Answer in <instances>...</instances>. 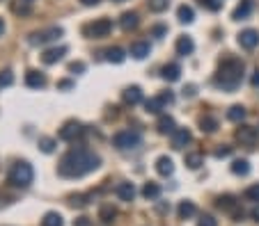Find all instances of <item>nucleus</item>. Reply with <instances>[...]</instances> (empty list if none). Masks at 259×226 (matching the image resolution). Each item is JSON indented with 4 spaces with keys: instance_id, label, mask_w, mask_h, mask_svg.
I'll return each instance as SVG.
<instances>
[{
    "instance_id": "48",
    "label": "nucleus",
    "mask_w": 259,
    "mask_h": 226,
    "mask_svg": "<svg viewBox=\"0 0 259 226\" xmlns=\"http://www.w3.org/2000/svg\"><path fill=\"white\" fill-rule=\"evenodd\" d=\"M71 87H74L71 80H60V83H58V89H71Z\"/></svg>"
},
{
    "instance_id": "21",
    "label": "nucleus",
    "mask_w": 259,
    "mask_h": 226,
    "mask_svg": "<svg viewBox=\"0 0 259 226\" xmlns=\"http://www.w3.org/2000/svg\"><path fill=\"white\" fill-rule=\"evenodd\" d=\"M250 12H252V0H241L239 5H236V10L232 12V19L234 21H245L250 16Z\"/></svg>"
},
{
    "instance_id": "2",
    "label": "nucleus",
    "mask_w": 259,
    "mask_h": 226,
    "mask_svg": "<svg viewBox=\"0 0 259 226\" xmlns=\"http://www.w3.org/2000/svg\"><path fill=\"white\" fill-rule=\"evenodd\" d=\"M243 73H245L243 59L229 55V57L220 59L218 71H216V85H218L223 92H236L241 80H243Z\"/></svg>"
},
{
    "instance_id": "12",
    "label": "nucleus",
    "mask_w": 259,
    "mask_h": 226,
    "mask_svg": "<svg viewBox=\"0 0 259 226\" xmlns=\"http://www.w3.org/2000/svg\"><path fill=\"white\" fill-rule=\"evenodd\" d=\"M115 194H117V199H120V201H133V197H135L133 183H129V181L117 183V187H115Z\"/></svg>"
},
{
    "instance_id": "38",
    "label": "nucleus",
    "mask_w": 259,
    "mask_h": 226,
    "mask_svg": "<svg viewBox=\"0 0 259 226\" xmlns=\"http://www.w3.org/2000/svg\"><path fill=\"white\" fill-rule=\"evenodd\" d=\"M199 5L206 7L209 12H218L223 7V0H199Z\"/></svg>"
},
{
    "instance_id": "8",
    "label": "nucleus",
    "mask_w": 259,
    "mask_h": 226,
    "mask_svg": "<svg viewBox=\"0 0 259 226\" xmlns=\"http://www.w3.org/2000/svg\"><path fill=\"white\" fill-rule=\"evenodd\" d=\"M236 142L241 144V146H254L259 139V130L254 126H248V123H243V126L236 128V133H234Z\"/></svg>"
},
{
    "instance_id": "33",
    "label": "nucleus",
    "mask_w": 259,
    "mask_h": 226,
    "mask_svg": "<svg viewBox=\"0 0 259 226\" xmlns=\"http://www.w3.org/2000/svg\"><path fill=\"white\" fill-rule=\"evenodd\" d=\"M30 5L32 3H25V0H14V3H12V12L21 14V16H28L30 14Z\"/></svg>"
},
{
    "instance_id": "37",
    "label": "nucleus",
    "mask_w": 259,
    "mask_h": 226,
    "mask_svg": "<svg viewBox=\"0 0 259 226\" xmlns=\"http://www.w3.org/2000/svg\"><path fill=\"white\" fill-rule=\"evenodd\" d=\"M39 148L44 153H53L55 151V139L53 137H39Z\"/></svg>"
},
{
    "instance_id": "15",
    "label": "nucleus",
    "mask_w": 259,
    "mask_h": 226,
    "mask_svg": "<svg viewBox=\"0 0 259 226\" xmlns=\"http://www.w3.org/2000/svg\"><path fill=\"white\" fill-rule=\"evenodd\" d=\"M25 85L30 89H41V87H46V76L41 71H28L25 73Z\"/></svg>"
},
{
    "instance_id": "50",
    "label": "nucleus",
    "mask_w": 259,
    "mask_h": 226,
    "mask_svg": "<svg viewBox=\"0 0 259 226\" xmlns=\"http://www.w3.org/2000/svg\"><path fill=\"white\" fill-rule=\"evenodd\" d=\"M250 83H252V87H259V69L254 71V76H252V80H250Z\"/></svg>"
},
{
    "instance_id": "29",
    "label": "nucleus",
    "mask_w": 259,
    "mask_h": 226,
    "mask_svg": "<svg viewBox=\"0 0 259 226\" xmlns=\"http://www.w3.org/2000/svg\"><path fill=\"white\" fill-rule=\"evenodd\" d=\"M236 197H232V194H223V197H218V208L220 210H236Z\"/></svg>"
},
{
    "instance_id": "14",
    "label": "nucleus",
    "mask_w": 259,
    "mask_h": 226,
    "mask_svg": "<svg viewBox=\"0 0 259 226\" xmlns=\"http://www.w3.org/2000/svg\"><path fill=\"white\" fill-rule=\"evenodd\" d=\"M122 99L129 105H138L140 101H142V89H140L138 85H131V87H126L124 92H122Z\"/></svg>"
},
{
    "instance_id": "7",
    "label": "nucleus",
    "mask_w": 259,
    "mask_h": 226,
    "mask_svg": "<svg viewBox=\"0 0 259 226\" xmlns=\"http://www.w3.org/2000/svg\"><path fill=\"white\" fill-rule=\"evenodd\" d=\"M85 128L80 121H76V119H69V121H65V126L60 128V139L62 142H76L78 137H83Z\"/></svg>"
},
{
    "instance_id": "39",
    "label": "nucleus",
    "mask_w": 259,
    "mask_h": 226,
    "mask_svg": "<svg viewBox=\"0 0 259 226\" xmlns=\"http://www.w3.org/2000/svg\"><path fill=\"white\" fill-rule=\"evenodd\" d=\"M12 83H14V76H12V71H0V87H10Z\"/></svg>"
},
{
    "instance_id": "51",
    "label": "nucleus",
    "mask_w": 259,
    "mask_h": 226,
    "mask_svg": "<svg viewBox=\"0 0 259 226\" xmlns=\"http://www.w3.org/2000/svg\"><path fill=\"white\" fill-rule=\"evenodd\" d=\"M250 217H252V219H254V221H259V206H257V208H254V210H252V212H250Z\"/></svg>"
},
{
    "instance_id": "24",
    "label": "nucleus",
    "mask_w": 259,
    "mask_h": 226,
    "mask_svg": "<svg viewBox=\"0 0 259 226\" xmlns=\"http://www.w3.org/2000/svg\"><path fill=\"white\" fill-rule=\"evenodd\" d=\"M177 19H179V23H193L195 21V12H193V7L190 5H181L179 10H177Z\"/></svg>"
},
{
    "instance_id": "35",
    "label": "nucleus",
    "mask_w": 259,
    "mask_h": 226,
    "mask_svg": "<svg viewBox=\"0 0 259 226\" xmlns=\"http://www.w3.org/2000/svg\"><path fill=\"white\" fill-rule=\"evenodd\" d=\"M147 5H149L151 12H156V14H161V12L168 10L170 5V0H147Z\"/></svg>"
},
{
    "instance_id": "19",
    "label": "nucleus",
    "mask_w": 259,
    "mask_h": 226,
    "mask_svg": "<svg viewBox=\"0 0 259 226\" xmlns=\"http://www.w3.org/2000/svg\"><path fill=\"white\" fill-rule=\"evenodd\" d=\"M156 172H159L161 176H172V174H175V163H172V158L161 156L159 160H156Z\"/></svg>"
},
{
    "instance_id": "44",
    "label": "nucleus",
    "mask_w": 259,
    "mask_h": 226,
    "mask_svg": "<svg viewBox=\"0 0 259 226\" xmlns=\"http://www.w3.org/2000/svg\"><path fill=\"white\" fill-rule=\"evenodd\" d=\"M165 32H168V28H165V25H154V28H151V35L159 37V39L165 35Z\"/></svg>"
},
{
    "instance_id": "9",
    "label": "nucleus",
    "mask_w": 259,
    "mask_h": 226,
    "mask_svg": "<svg viewBox=\"0 0 259 226\" xmlns=\"http://www.w3.org/2000/svg\"><path fill=\"white\" fill-rule=\"evenodd\" d=\"M239 46H241V48H245V50L257 48V46H259V32H257V30H252V28L239 32Z\"/></svg>"
},
{
    "instance_id": "34",
    "label": "nucleus",
    "mask_w": 259,
    "mask_h": 226,
    "mask_svg": "<svg viewBox=\"0 0 259 226\" xmlns=\"http://www.w3.org/2000/svg\"><path fill=\"white\" fill-rule=\"evenodd\" d=\"M115 217H117V210H115L113 206H101V210H99V219H101V221L110 224Z\"/></svg>"
},
{
    "instance_id": "42",
    "label": "nucleus",
    "mask_w": 259,
    "mask_h": 226,
    "mask_svg": "<svg viewBox=\"0 0 259 226\" xmlns=\"http://www.w3.org/2000/svg\"><path fill=\"white\" fill-rule=\"evenodd\" d=\"M229 153H232V146H227V144H223L220 148H216V158H227Z\"/></svg>"
},
{
    "instance_id": "20",
    "label": "nucleus",
    "mask_w": 259,
    "mask_h": 226,
    "mask_svg": "<svg viewBox=\"0 0 259 226\" xmlns=\"http://www.w3.org/2000/svg\"><path fill=\"white\" fill-rule=\"evenodd\" d=\"M149 50H151L149 41H133V44H131V48H129V53L133 55L135 59H145L147 55H149Z\"/></svg>"
},
{
    "instance_id": "10",
    "label": "nucleus",
    "mask_w": 259,
    "mask_h": 226,
    "mask_svg": "<svg viewBox=\"0 0 259 226\" xmlns=\"http://www.w3.org/2000/svg\"><path fill=\"white\" fill-rule=\"evenodd\" d=\"M175 50L179 57H188V55H193V50H195V41L190 39L188 35H181L175 44Z\"/></svg>"
},
{
    "instance_id": "26",
    "label": "nucleus",
    "mask_w": 259,
    "mask_h": 226,
    "mask_svg": "<svg viewBox=\"0 0 259 226\" xmlns=\"http://www.w3.org/2000/svg\"><path fill=\"white\" fill-rule=\"evenodd\" d=\"M177 212H179V217L181 219H190V217L197 212V208H195V203L193 201H181L179 203V208H177Z\"/></svg>"
},
{
    "instance_id": "17",
    "label": "nucleus",
    "mask_w": 259,
    "mask_h": 226,
    "mask_svg": "<svg viewBox=\"0 0 259 226\" xmlns=\"http://www.w3.org/2000/svg\"><path fill=\"white\" fill-rule=\"evenodd\" d=\"M156 128H159L161 135H172V133L177 130V123H175V119L170 117V114H161V117H159V123H156Z\"/></svg>"
},
{
    "instance_id": "32",
    "label": "nucleus",
    "mask_w": 259,
    "mask_h": 226,
    "mask_svg": "<svg viewBox=\"0 0 259 226\" xmlns=\"http://www.w3.org/2000/svg\"><path fill=\"white\" fill-rule=\"evenodd\" d=\"M65 221H62V215L60 212H46L44 215V219H41V226H62Z\"/></svg>"
},
{
    "instance_id": "41",
    "label": "nucleus",
    "mask_w": 259,
    "mask_h": 226,
    "mask_svg": "<svg viewBox=\"0 0 259 226\" xmlns=\"http://www.w3.org/2000/svg\"><path fill=\"white\" fill-rule=\"evenodd\" d=\"M85 71V64L83 62H71L69 64V73H83Z\"/></svg>"
},
{
    "instance_id": "23",
    "label": "nucleus",
    "mask_w": 259,
    "mask_h": 226,
    "mask_svg": "<svg viewBox=\"0 0 259 226\" xmlns=\"http://www.w3.org/2000/svg\"><path fill=\"white\" fill-rule=\"evenodd\" d=\"M106 59H108V62H113V64H122L126 59L124 48H120V46H113V48H108V50H106Z\"/></svg>"
},
{
    "instance_id": "16",
    "label": "nucleus",
    "mask_w": 259,
    "mask_h": 226,
    "mask_svg": "<svg viewBox=\"0 0 259 226\" xmlns=\"http://www.w3.org/2000/svg\"><path fill=\"white\" fill-rule=\"evenodd\" d=\"M161 76H163V80H168V83H177V80L181 78V66L177 62H170L163 66Z\"/></svg>"
},
{
    "instance_id": "53",
    "label": "nucleus",
    "mask_w": 259,
    "mask_h": 226,
    "mask_svg": "<svg viewBox=\"0 0 259 226\" xmlns=\"http://www.w3.org/2000/svg\"><path fill=\"white\" fill-rule=\"evenodd\" d=\"M113 3H126V0H113Z\"/></svg>"
},
{
    "instance_id": "1",
    "label": "nucleus",
    "mask_w": 259,
    "mask_h": 226,
    "mask_svg": "<svg viewBox=\"0 0 259 226\" xmlns=\"http://www.w3.org/2000/svg\"><path fill=\"white\" fill-rule=\"evenodd\" d=\"M99 165H101V158L94 151H90L85 146H76L62 156L60 165H58V174L65 178H80L85 174L99 169Z\"/></svg>"
},
{
    "instance_id": "13",
    "label": "nucleus",
    "mask_w": 259,
    "mask_h": 226,
    "mask_svg": "<svg viewBox=\"0 0 259 226\" xmlns=\"http://www.w3.org/2000/svg\"><path fill=\"white\" fill-rule=\"evenodd\" d=\"M193 135H190L188 128H177L175 133H172V146L175 148H184L186 144H190Z\"/></svg>"
},
{
    "instance_id": "52",
    "label": "nucleus",
    "mask_w": 259,
    "mask_h": 226,
    "mask_svg": "<svg viewBox=\"0 0 259 226\" xmlns=\"http://www.w3.org/2000/svg\"><path fill=\"white\" fill-rule=\"evenodd\" d=\"M3 32H5V21L0 19V37H3Z\"/></svg>"
},
{
    "instance_id": "47",
    "label": "nucleus",
    "mask_w": 259,
    "mask_h": 226,
    "mask_svg": "<svg viewBox=\"0 0 259 226\" xmlns=\"http://www.w3.org/2000/svg\"><path fill=\"white\" fill-rule=\"evenodd\" d=\"M74 226H90V217H78L74 221Z\"/></svg>"
},
{
    "instance_id": "5",
    "label": "nucleus",
    "mask_w": 259,
    "mask_h": 226,
    "mask_svg": "<svg viewBox=\"0 0 259 226\" xmlns=\"http://www.w3.org/2000/svg\"><path fill=\"white\" fill-rule=\"evenodd\" d=\"M83 32H85V35H90L92 39H103V37H108L110 32H113V21L106 19V16H103V19H96L94 23L85 25Z\"/></svg>"
},
{
    "instance_id": "18",
    "label": "nucleus",
    "mask_w": 259,
    "mask_h": 226,
    "mask_svg": "<svg viewBox=\"0 0 259 226\" xmlns=\"http://www.w3.org/2000/svg\"><path fill=\"white\" fill-rule=\"evenodd\" d=\"M140 25V16H138V12H124L122 14V19H120V28L122 30H135Z\"/></svg>"
},
{
    "instance_id": "28",
    "label": "nucleus",
    "mask_w": 259,
    "mask_h": 226,
    "mask_svg": "<svg viewBox=\"0 0 259 226\" xmlns=\"http://www.w3.org/2000/svg\"><path fill=\"white\" fill-rule=\"evenodd\" d=\"M184 163L188 169H199L202 167V163H204V158H202V153H186Z\"/></svg>"
},
{
    "instance_id": "54",
    "label": "nucleus",
    "mask_w": 259,
    "mask_h": 226,
    "mask_svg": "<svg viewBox=\"0 0 259 226\" xmlns=\"http://www.w3.org/2000/svg\"><path fill=\"white\" fill-rule=\"evenodd\" d=\"M25 3H35V0H25Z\"/></svg>"
},
{
    "instance_id": "49",
    "label": "nucleus",
    "mask_w": 259,
    "mask_h": 226,
    "mask_svg": "<svg viewBox=\"0 0 259 226\" xmlns=\"http://www.w3.org/2000/svg\"><path fill=\"white\" fill-rule=\"evenodd\" d=\"M101 0H80V5H85V7H96Z\"/></svg>"
},
{
    "instance_id": "43",
    "label": "nucleus",
    "mask_w": 259,
    "mask_h": 226,
    "mask_svg": "<svg viewBox=\"0 0 259 226\" xmlns=\"http://www.w3.org/2000/svg\"><path fill=\"white\" fill-rule=\"evenodd\" d=\"M159 96H161V101H163L165 105L175 103V94H172V92H163V94H159Z\"/></svg>"
},
{
    "instance_id": "27",
    "label": "nucleus",
    "mask_w": 259,
    "mask_h": 226,
    "mask_svg": "<svg viewBox=\"0 0 259 226\" xmlns=\"http://www.w3.org/2000/svg\"><path fill=\"white\" fill-rule=\"evenodd\" d=\"M142 197L145 199H159L161 197V185L159 183H145V187H142Z\"/></svg>"
},
{
    "instance_id": "36",
    "label": "nucleus",
    "mask_w": 259,
    "mask_h": 226,
    "mask_svg": "<svg viewBox=\"0 0 259 226\" xmlns=\"http://www.w3.org/2000/svg\"><path fill=\"white\" fill-rule=\"evenodd\" d=\"M243 197L248 199V201H254V203H259V183H254V185H250L248 190L243 192Z\"/></svg>"
},
{
    "instance_id": "45",
    "label": "nucleus",
    "mask_w": 259,
    "mask_h": 226,
    "mask_svg": "<svg viewBox=\"0 0 259 226\" xmlns=\"http://www.w3.org/2000/svg\"><path fill=\"white\" fill-rule=\"evenodd\" d=\"M195 94H197V87H195V85H186V87H184V96H188V99H193Z\"/></svg>"
},
{
    "instance_id": "40",
    "label": "nucleus",
    "mask_w": 259,
    "mask_h": 226,
    "mask_svg": "<svg viewBox=\"0 0 259 226\" xmlns=\"http://www.w3.org/2000/svg\"><path fill=\"white\" fill-rule=\"evenodd\" d=\"M197 226H218V221H216L211 215H202L197 219Z\"/></svg>"
},
{
    "instance_id": "31",
    "label": "nucleus",
    "mask_w": 259,
    "mask_h": 226,
    "mask_svg": "<svg viewBox=\"0 0 259 226\" xmlns=\"http://www.w3.org/2000/svg\"><path fill=\"white\" fill-rule=\"evenodd\" d=\"M232 174H236V176H248L250 163L248 160H234V163H232Z\"/></svg>"
},
{
    "instance_id": "6",
    "label": "nucleus",
    "mask_w": 259,
    "mask_h": 226,
    "mask_svg": "<svg viewBox=\"0 0 259 226\" xmlns=\"http://www.w3.org/2000/svg\"><path fill=\"white\" fill-rule=\"evenodd\" d=\"M60 37H62V28L53 25V28H46V30H41V32H32L28 41H30L32 46H44V44H50V41H58Z\"/></svg>"
},
{
    "instance_id": "11",
    "label": "nucleus",
    "mask_w": 259,
    "mask_h": 226,
    "mask_svg": "<svg viewBox=\"0 0 259 226\" xmlns=\"http://www.w3.org/2000/svg\"><path fill=\"white\" fill-rule=\"evenodd\" d=\"M65 55H67V46H53V48H46L44 50L41 62H44V64H55V62H60Z\"/></svg>"
},
{
    "instance_id": "22",
    "label": "nucleus",
    "mask_w": 259,
    "mask_h": 226,
    "mask_svg": "<svg viewBox=\"0 0 259 226\" xmlns=\"http://www.w3.org/2000/svg\"><path fill=\"white\" fill-rule=\"evenodd\" d=\"M199 130L202 133H216L218 130V119L211 117V114H204V117L199 119Z\"/></svg>"
},
{
    "instance_id": "25",
    "label": "nucleus",
    "mask_w": 259,
    "mask_h": 226,
    "mask_svg": "<svg viewBox=\"0 0 259 226\" xmlns=\"http://www.w3.org/2000/svg\"><path fill=\"white\" fill-rule=\"evenodd\" d=\"M245 114H248V112H245L243 105H232V108L227 110V119H229V121H234V123H241V121H243Z\"/></svg>"
},
{
    "instance_id": "4",
    "label": "nucleus",
    "mask_w": 259,
    "mask_h": 226,
    "mask_svg": "<svg viewBox=\"0 0 259 226\" xmlns=\"http://www.w3.org/2000/svg\"><path fill=\"white\" fill-rule=\"evenodd\" d=\"M140 142H142V137H140L138 130H120L113 137L115 148H120V151H133L140 146Z\"/></svg>"
},
{
    "instance_id": "55",
    "label": "nucleus",
    "mask_w": 259,
    "mask_h": 226,
    "mask_svg": "<svg viewBox=\"0 0 259 226\" xmlns=\"http://www.w3.org/2000/svg\"><path fill=\"white\" fill-rule=\"evenodd\" d=\"M0 3H3V0H0Z\"/></svg>"
},
{
    "instance_id": "30",
    "label": "nucleus",
    "mask_w": 259,
    "mask_h": 226,
    "mask_svg": "<svg viewBox=\"0 0 259 226\" xmlns=\"http://www.w3.org/2000/svg\"><path fill=\"white\" fill-rule=\"evenodd\" d=\"M165 108V103L161 101V96H154V99H149V101H145V110L149 114H161V110Z\"/></svg>"
},
{
    "instance_id": "46",
    "label": "nucleus",
    "mask_w": 259,
    "mask_h": 226,
    "mask_svg": "<svg viewBox=\"0 0 259 226\" xmlns=\"http://www.w3.org/2000/svg\"><path fill=\"white\" fill-rule=\"evenodd\" d=\"M85 203H87V201H85V197H83V194H78V197H71V206H78V208H83Z\"/></svg>"
},
{
    "instance_id": "3",
    "label": "nucleus",
    "mask_w": 259,
    "mask_h": 226,
    "mask_svg": "<svg viewBox=\"0 0 259 226\" xmlns=\"http://www.w3.org/2000/svg\"><path fill=\"white\" fill-rule=\"evenodd\" d=\"M32 181H35V172H32L30 163L21 160V163H16L14 167H12V172H10V183H12V185L28 187Z\"/></svg>"
}]
</instances>
